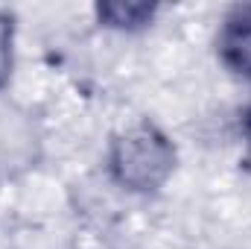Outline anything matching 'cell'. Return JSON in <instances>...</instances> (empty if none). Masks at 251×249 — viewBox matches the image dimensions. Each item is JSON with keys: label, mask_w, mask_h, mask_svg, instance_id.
<instances>
[{"label": "cell", "mask_w": 251, "mask_h": 249, "mask_svg": "<svg viewBox=\"0 0 251 249\" xmlns=\"http://www.w3.org/2000/svg\"><path fill=\"white\" fill-rule=\"evenodd\" d=\"M240 129H243V138H246V144H249L251 150V103L243 109V121H240Z\"/></svg>", "instance_id": "cell-5"}, {"label": "cell", "mask_w": 251, "mask_h": 249, "mask_svg": "<svg viewBox=\"0 0 251 249\" xmlns=\"http://www.w3.org/2000/svg\"><path fill=\"white\" fill-rule=\"evenodd\" d=\"M15 15L9 9H0V91L9 85L15 70Z\"/></svg>", "instance_id": "cell-4"}, {"label": "cell", "mask_w": 251, "mask_h": 249, "mask_svg": "<svg viewBox=\"0 0 251 249\" xmlns=\"http://www.w3.org/2000/svg\"><path fill=\"white\" fill-rule=\"evenodd\" d=\"M161 6L155 0H102L94 6V15L102 27L117 32H140L155 24Z\"/></svg>", "instance_id": "cell-3"}, {"label": "cell", "mask_w": 251, "mask_h": 249, "mask_svg": "<svg viewBox=\"0 0 251 249\" xmlns=\"http://www.w3.org/2000/svg\"><path fill=\"white\" fill-rule=\"evenodd\" d=\"M216 56L231 73L251 79V3L225 9L216 30Z\"/></svg>", "instance_id": "cell-2"}, {"label": "cell", "mask_w": 251, "mask_h": 249, "mask_svg": "<svg viewBox=\"0 0 251 249\" xmlns=\"http://www.w3.org/2000/svg\"><path fill=\"white\" fill-rule=\"evenodd\" d=\"M178 164V150L170 135L149 118L120 129L105 156L108 176L128 193H158Z\"/></svg>", "instance_id": "cell-1"}]
</instances>
